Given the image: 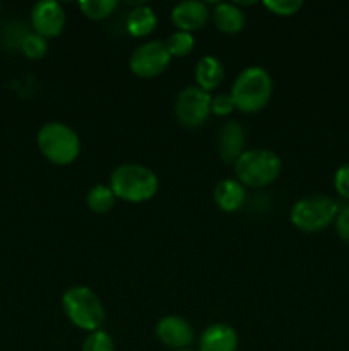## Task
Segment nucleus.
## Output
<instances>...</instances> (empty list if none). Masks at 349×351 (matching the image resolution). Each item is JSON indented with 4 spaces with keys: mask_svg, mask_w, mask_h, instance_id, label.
<instances>
[{
    "mask_svg": "<svg viewBox=\"0 0 349 351\" xmlns=\"http://www.w3.org/2000/svg\"><path fill=\"white\" fill-rule=\"evenodd\" d=\"M109 189L116 199L125 202H146L156 195L159 178L151 168L139 163L118 165L109 175Z\"/></svg>",
    "mask_w": 349,
    "mask_h": 351,
    "instance_id": "obj_1",
    "label": "nucleus"
},
{
    "mask_svg": "<svg viewBox=\"0 0 349 351\" xmlns=\"http://www.w3.org/2000/svg\"><path fill=\"white\" fill-rule=\"evenodd\" d=\"M274 81L260 65H250L236 75L229 96L235 108L243 113H257L269 105L272 98Z\"/></svg>",
    "mask_w": 349,
    "mask_h": 351,
    "instance_id": "obj_2",
    "label": "nucleus"
},
{
    "mask_svg": "<svg viewBox=\"0 0 349 351\" xmlns=\"http://www.w3.org/2000/svg\"><path fill=\"white\" fill-rule=\"evenodd\" d=\"M64 314L75 328L89 335L103 328L106 321V311L98 295L84 285L70 287L62 295Z\"/></svg>",
    "mask_w": 349,
    "mask_h": 351,
    "instance_id": "obj_3",
    "label": "nucleus"
},
{
    "mask_svg": "<svg viewBox=\"0 0 349 351\" xmlns=\"http://www.w3.org/2000/svg\"><path fill=\"white\" fill-rule=\"evenodd\" d=\"M236 180L243 187L262 189L274 184L283 171V160L279 154L267 147L246 149L233 165Z\"/></svg>",
    "mask_w": 349,
    "mask_h": 351,
    "instance_id": "obj_4",
    "label": "nucleus"
},
{
    "mask_svg": "<svg viewBox=\"0 0 349 351\" xmlns=\"http://www.w3.org/2000/svg\"><path fill=\"white\" fill-rule=\"evenodd\" d=\"M38 149L51 165L65 167L81 154V137L64 122H47L36 136Z\"/></svg>",
    "mask_w": 349,
    "mask_h": 351,
    "instance_id": "obj_5",
    "label": "nucleus"
},
{
    "mask_svg": "<svg viewBox=\"0 0 349 351\" xmlns=\"http://www.w3.org/2000/svg\"><path fill=\"white\" fill-rule=\"evenodd\" d=\"M339 204L335 199L324 194L305 195L291 208L289 219L294 228L305 233H317L335 221Z\"/></svg>",
    "mask_w": 349,
    "mask_h": 351,
    "instance_id": "obj_6",
    "label": "nucleus"
},
{
    "mask_svg": "<svg viewBox=\"0 0 349 351\" xmlns=\"http://www.w3.org/2000/svg\"><path fill=\"white\" fill-rule=\"evenodd\" d=\"M211 93L198 86H187L174 99V115L178 122L188 129H197L207 122L211 115Z\"/></svg>",
    "mask_w": 349,
    "mask_h": 351,
    "instance_id": "obj_7",
    "label": "nucleus"
},
{
    "mask_svg": "<svg viewBox=\"0 0 349 351\" xmlns=\"http://www.w3.org/2000/svg\"><path fill=\"white\" fill-rule=\"evenodd\" d=\"M170 62L171 55L166 50V45L159 40H151L146 43H140L130 53L129 67L137 77L153 79L163 74Z\"/></svg>",
    "mask_w": 349,
    "mask_h": 351,
    "instance_id": "obj_8",
    "label": "nucleus"
},
{
    "mask_svg": "<svg viewBox=\"0 0 349 351\" xmlns=\"http://www.w3.org/2000/svg\"><path fill=\"white\" fill-rule=\"evenodd\" d=\"M65 21H67L65 10L57 0H40L31 9L33 33L40 34L47 40L57 38L64 31Z\"/></svg>",
    "mask_w": 349,
    "mask_h": 351,
    "instance_id": "obj_9",
    "label": "nucleus"
},
{
    "mask_svg": "<svg viewBox=\"0 0 349 351\" xmlns=\"http://www.w3.org/2000/svg\"><path fill=\"white\" fill-rule=\"evenodd\" d=\"M156 336L164 346L173 351L188 350L194 341V329L187 319L180 315H164L156 324Z\"/></svg>",
    "mask_w": 349,
    "mask_h": 351,
    "instance_id": "obj_10",
    "label": "nucleus"
},
{
    "mask_svg": "<svg viewBox=\"0 0 349 351\" xmlns=\"http://www.w3.org/2000/svg\"><path fill=\"white\" fill-rule=\"evenodd\" d=\"M209 14L207 5L201 0H183L171 9V21L178 31L194 33L207 24Z\"/></svg>",
    "mask_w": 349,
    "mask_h": 351,
    "instance_id": "obj_11",
    "label": "nucleus"
},
{
    "mask_svg": "<svg viewBox=\"0 0 349 351\" xmlns=\"http://www.w3.org/2000/svg\"><path fill=\"white\" fill-rule=\"evenodd\" d=\"M245 153V129L238 122L222 123L218 132V154L222 163L235 165Z\"/></svg>",
    "mask_w": 349,
    "mask_h": 351,
    "instance_id": "obj_12",
    "label": "nucleus"
},
{
    "mask_svg": "<svg viewBox=\"0 0 349 351\" xmlns=\"http://www.w3.org/2000/svg\"><path fill=\"white\" fill-rule=\"evenodd\" d=\"M238 335L224 322H214L207 326L198 339V351H236Z\"/></svg>",
    "mask_w": 349,
    "mask_h": 351,
    "instance_id": "obj_13",
    "label": "nucleus"
},
{
    "mask_svg": "<svg viewBox=\"0 0 349 351\" xmlns=\"http://www.w3.org/2000/svg\"><path fill=\"white\" fill-rule=\"evenodd\" d=\"M216 206L224 213H235L243 206L246 199L245 187L236 178H222L216 184L212 192Z\"/></svg>",
    "mask_w": 349,
    "mask_h": 351,
    "instance_id": "obj_14",
    "label": "nucleus"
},
{
    "mask_svg": "<svg viewBox=\"0 0 349 351\" xmlns=\"http://www.w3.org/2000/svg\"><path fill=\"white\" fill-rule=\"evenodd\" d=\"M224 79V65L214 55H204L195 65V82L201 89L211 93Z\"/></svg>",
    "mask_w": 349,
    "mask_h": 351,
    "instance_id": "obj_15",
    "label": "nucleus"
},
{
    "mask_svg": "<svg viewBox=\"0 0 349 351\" xmlns=\"http://www.w3.org/2000/svg\"><path fill=\"white\" fill-rule=\"evenodd\" d=\"M212 17H214L216 27L221 33L236 34L245 27V12L235 2L216 3Z\"/></svg>",
    "mask_w": 349,
    "mask_h": 351,
    "instance_id": "obj_16",
    "label": "nucleus"
},
{
    "mask_svg": "<svg viewBox=\"0 0 349 351\" xmlns=\"http://www.w3.org/2000/svg\"><path fill=\"white\" fill-rule=\"evenodd\" d=\"M157 16L153 7L146 3H139L129 12L125 19V27L130 36L133 38H146L156 29Z\"/></svg>",
    "mask_w": 349,
    "mask_h": 351,
    "instance_id": "obj_17",
    "label": "nucleus"
},
{
    "mask_svg": "<svg viewBox=\"0 0 349 351\" xmlns=\"http://www.w3.org/2000/svg\"><path fill=\"white\" fill-rule=\"evenodd\" d=\"M115 201V194L109 189V185L105 184L92 185L86 194V206H88L89 211L96 213V215H105V213L112 211Z\"/></svg>",
    "mask_w": 349,
    "mask_h": 351,
    "instance_id": "obj_18",
    "label": "nucleus"
},
{
    "mask_svg": "<svg viewBox=\"0 0 349 351\" xmlns=\"http://www.w3.org/2000/svg\"><path fill=\"white\" fill-rule=\"evenodd\" d=\"M118 7L116 0H81L79 9L88 19L101 21L112 16L115 9Z\"/></svg>",
    "mask_w": 349,
    "mask_h": 351,
    "instance_id": "obj_19",
    "label": "nucleus"
},
{
    "mask_svg": "<svg viewBox=\"0 0 349 351\" xmlns=\"http://www.w3.org/2000/svg\"><path fill=\"white\" fill-rule=\"evenodd\" d=\"M166 45V50L170 51L171 58L173 57H185V55L190 53L195 47V38L192 33L187 31H174L173 34L168 36V40L164 41Z\"/></svg>",
    "mask_w": 349,
    "mask_h": 351,
    "instance_id": "obj_20",
    "label": "nucleus"
},
{
    "mask_svg": "<svg viewBox=\"0 0 349 351\" xmlns=\"http://www.w3.org/2000/svg\"><path fill=\"white\" fill-rule=\"evenodd\" d=\"M19 47L23 53L27 58H31V60H40V58H43L48 53V40L36 33L24 34Z\"/></svg>",
    "mask_w": 349,
    "mask_h": 351,
    "instance_id": "obj_21",
    "label": "nucleus"
},
{
    "mask_svg": "<svg viewBox=\"0 0 349 351\" xmlns=\"http://www.w3.org/2000/svg\"><path fill=\"white\" fill-rule=\"evenodd\" d=\"M81 351H115V341L105 329H98L86 336Z\"/></svg>",
    "mask_w": 349,
    "mask_h": 351,
    "instance_id": "obj_22",
    "label": "nucleus"
},
{
    "mask_svg": "<svg viewBox=\"0 0 349 351\" xmlns=\"http://www.w3.org/2000/svg\"><path fill=\"white\" fill-rule=\"evenodd\" d=\"M263 7L272 14H276V16L289 17L300 12L303 2L301 0H266Z\"/></svg>",
    "mask_w": 349,
    "mask_h": 351,
    "instance_id": "obj_23",
    "label": "nucleus"
},
{
    "mask_svg": "<svg viewBox=\"0 0 349 351\" xmlns=\"http://www.w3.org/2000/svg\"><path fill=\"white\" fill-rule=\"evenodd\" d=\"M235 108V103H233V98L226 93H221V95L212 96L211 99V113L218 117H228L231 115Z\"/></svg>",
    "mask_w": 349,
    "mask_h": 351,
    "instance_id": "obj_24",
    "label": "nucleus"
},
{
    "mask_svg": "<svg viewBox=\"0 0 349 351\" xmlns=\"http://www.w3.org/2000/svg\"><path fill=\"white\" fill-rule=\"evenodd\" d=\"M334 189L341 197L349 201V163L341 165L334 173Z\"/></svg>",
    "mask_w": 349,
    "mask_h": 351,
    "instance_id": "obj_25",
    "label": "nucleus"
},
{
    "mask_svg": "<svg viewBox=\"0 0 349 351\" xmlns=\"http://www.w3.org/2000/svg\"><path fill=\"white\" fill-rule=\"evenodd\" d=\"M335 230H337V235L341 237L342 242L349 245V204L339 209V215L335 218Z\"/></svg>",
    "mask_w": 349,
    "mask_h": 351,
    "instance_id": "obj_26",
    "label": "nucleus"
},
{
    "mask_svg": "<svg viewBox=\"0 0 349 351\" xmlns=\"http://www.w3.org/2000/svg\"><path fill=\"white\" fill-rule=\"evenodd\" d=\"M178 351H192V350H178Z\"/></svg>",
    "mask_w": 349,
    "mask_h": 351,
    "instance_id": "obj_27",
    "label": "nucleus"
}]
</instances>
